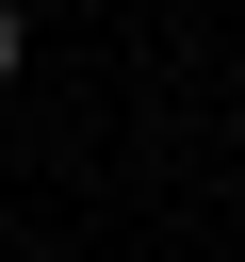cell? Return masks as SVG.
I'll list each match as a JSON object with an SVG mask.
<instances>
[{
    "label": "cell",
    "mask_w": 245,
    "mask_h": 262,
    "mask_svg": "<svg viewBox=\"0 0 245 262\" xmlns=\"http://www.w3.org/2000/svg\"><path fill=\"white\" fill-rule=\"evenodd\" d=\"M16 66H33V16H16V0H0V82H16Z\"/></svg>",
    "instance_id": "obj_1"
}]
</instances>
